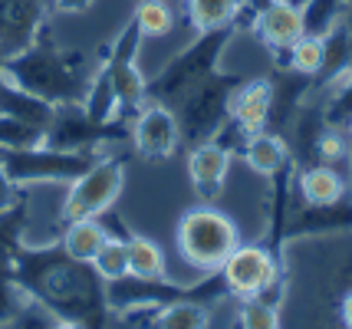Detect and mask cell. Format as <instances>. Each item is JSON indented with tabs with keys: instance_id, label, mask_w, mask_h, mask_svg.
Returning a JSON list of instances; mask_svg holds the SVG:
<instances>
[{
	"instance_id": "cell-1",
	"label": "cell",
	"mask_w": 352,
	"mask_h": 329,
	"mask_svg": "<svg viewBox=\"0 0 352 329\" xmlns=\"http://www.w3.org/2000/svg\"><path fill=\"white\" fill-rule=\"evenodd\" d=\"M14 280L27 297L40 299L56 316H73L92 329L106 326V283L92 273L89 264L69 260L60 244L20 247L14 260Z\"/></svg>"
},
{
	"instance_id": "cell-2",
	"label": "cell",
	"mask_w": 352,
	"mask_h": 329,
	"mask_svg": "<svg viewBox=\"0 0 352 329\" xmlns=\"http://www.w3.org/2000/svg\"><path fill=\"white\" fill-rule=\"evenodd\" d=\"M300 251H293L290 244H280L283 264L303 266L309 273H316L320 283L309 293L316 299V310H300V306H280V313H313V319H283V326H303L309 323L313 329H352V231L346 234H322L320 244L307 237L309 247L300 237H287Z\"/></svg>"
},
{
	"instance_id": "cell-3",
	"label": "cell",
	"mask_w": 352,
	"mask_h": 329,
	"mask_svg": "<svg viewBox=\"0 0 352 329\" xmlns=\"http://www.w3.org/2000/svg\"><path fill=\"white\" fill-rule=\"evenodd\" d=\"M96 66H99V60H89L82 49L60 43L53 27L46 23L27 49L3 56V76L16 89L36 95L56 109V106L82 102Z\"/></svg>"
},
{
	"instance_id": "cell-4",
	"label": "cell",
	"mask_w": 352,
	"mask_h": 329,
	"mask_svg": "<svg viewBox=\"0 0 352 329\" xmlns=\"http://www.w3.org/2000/svg\"><path fill=\"white\" fill-rule=\"evenodd\" d=\"M241 240H244L241 220L214 201L188 207L175 224V253L195 277H214Z\"/></svg>"
},
{
	"instance_id": "cell-5",
	"label": "cell",
	"mask_w": 352,
	"mask_h": 329,
	"mask_svg": "<svg viewBox=\"0 0 352 329\" xmlns=\"http://www.w3.org/2000/svg\"><path fill=\"white\" fill-rule=\"evenodd\" d=\"M237 30H214V33H195L191 43L182 47L178 53H171V60L158 66V73L148 76V99L175 106L195 82L214 73L228 47L234 43Z\"/></svg>"
},
{
	"instance_id": "cell-6",
	"label": "cell",
	"mask_w": 352,
	"mask_h": 329,
	"mask_svg": "<svg viewBox=\"0 0 352 329\" xmlns=\"http://www.w3.org/2000/svg\"><path fill=\"white\" fill-rule=\"evenodd\" d=\"M217 280L228 299H283V257L270 240H241L224 266L217 270Z\"/></svg>"
},
{
	"instance_id": "cell-7",
	"label": "cell",
	"mask_w": 352,
	"mask_h": 329,
	"mask_svg": "<svg viewBox=\"0 0 352 329\" xmlns=\"http://www.w3.org/2000/svg\"><path fill=\"white\" fill-rule=\"evenodd\" d=\"M244 79L247 76H241V73H224V69L217 66L214 73H208L201 82H195V86L171 106L175 115H178L184 145L211 139V135H217L221 128L228 126L230 95H234V89H237Z\"/></svg>"
},
{
	"instance_id": "cell-8",
	"label": "cell",
	"mask_w": 352,
	"mask_h": 329,
	"mask_svg": "<svg viewBox=\"0 0 352 329\" xmlns=\"http://www.w3.org/2000/svg\"><path fill=\"white\" fill-rule=\"evenodd\" d=\"M125 191V155L122 152H106L92 161L86 172L73 178L60 198V220L79 218H102L109 214Z\"/></svg>"
},
{
	"instance_id": "cell-9",
	"label": "cell",
	"mask_w": 352,
	"mask_h": 329,
	"mask_svg": "<svg viewBox=\"0 0 352 329\" xmlns=\"http://www.w3.org/2000/svg\"><path fill=\"white\" fill-rule=\"evenodd\" d=\"M96 158L99 155L63 152V148H53V145H36V148H23V152H0L3 168L10 172V178L20 188H46V185L66 188L73 178H79L89 168Z\"/></svg>"
},
{
	"instance_id": "cell-10",
	"label": "cell",
	"mask_w": 352,
	"mask_h": 329,
	"mask_svg": "<svg viewBox=\"0 0 352 329\" xmlns=\"http://www.w3.org/2000/svg\"><path fill=\"white\" fill-rule=\"evenodd\" d=\"M122 141H129V119H119V122H92L79 102L56 106L50 126H46V145L63 148V152L102 155V152H112Z\"/></svg>"
},
{
	"instance_id": "cell-11",
	"label": "cell",
	"mask_w": 352,
	"mask_h": 329,
	"mask_svg": "<svg viewBox=\"0 0 352 329\" xmlns=\"http://www.w3.org/2000/svg\"><path fill=\"white\" fill-rule=\"evenodd\" d=\"M129 141L145 161H168L182 148V126L171 106L148 99L135 115H129Z\"/></svg>"
},
{
	"instance_id": "cell-12",
	"label": "cell",
	"mask_w": 352,
	"mask_h": 329,
	"mask_svg": "<svg viewBox=\"0 0 352 329\" xmlns=\"http://www.w3.org/2000/svg\"><path fill=\"white\" fill-rule=\"evenodd\" d=\"M234 165V145H230L221 132L211 139H201L188 145V155H184V172L188 181L201 201H217L221 191L228 188V174Z\"/></svg>"
},
{
	"instance_id": "cell-13",
	"label": "cell",
	"mask_w": 352,
	"mask_h": 329,
	"mask_svg": "<svg viewBox=\"0 0 352 329\" xmlns=\"http://www.w3.org/2000/svg\"><path fill=\"white\" fill-rule=\"evenodd\" d=\"M247 23H250V33L257 36V43L274 60H280L307 33L296 0H257L250 16H247Z\"/></svg>"
},
{
	"instance_id": "cell-14",
	"label": "cell",
	"mask_w": 352,
	"mask_h": 329,
	"mask_svg": "<svg viewBox=\"0 0 352 329\" xmlns=\"http://www.w3.org/2000/svg\"><path fill=\"white\" fill-rule=\"evenodd\" d=\"M270 115H274V79L247 76L230 95L228 122L241 139H247L261 128H270Z\"/></svg>"
},
{
	"instance_id": "cell-15",
	"label": "cell",
	"mask_w": 352,
	"mask_h": 329,
	"mask_svg": "<svg viewBox=\"0 0 352 329\" xmlns=\"http://www.w3.org/2000/svg\"><path fill=\"white\" fill-rule=\"evenodd\" d=\"M293 191L300 198V207H326L349 198V172L326 165V161H309L296 165L293 172Z\"/></svg>"
},
{
	"instance_id": "cell-16",
	"label": "cell",
	"mask_w": 352,
	"mask_h": 329,
	"mask_svg": "<svg viewBox=\"0 0 352 329\" xmlns=\"http://www.w3.org/2000/svg\"><path fill=\"white\" fill-rule=\"evenodd\" d=\"M237 152L244 158V165L250 168V174H257L263 181H274V178H280L283 172L296 168L290 141L283 139L280 132H274V128H261V132L247 135Z\"/></svg>"
},
{
	"instance_id": "cell-17",
	"label": "cell",
	"mask_w": 352,
	"mask_h": 329,
	"mask_svg": "<svg viewBox=\"0 0 352 329\" xmlns=\"http://www.w3.org/2000/svg\"><path fill=\"white\" fill-rule=\"evenodd\" d=\"M257 0H182L184 20L191 23V33L237 30L244 23Z\"/></svg>"
},
{
	"instance_id": "cell-18",
	"label": "cell",
	"mask_w": 352,
	"mask_h": 329,
	"mask_svg": "<svg viewBox=\"0 0 352 329\" xmlns=\"http://www.w3.org/2000/svg\"><path fill=\"white\" fill-rule=\"evenodd\" d=\"M109 224L106 218H79V220H66L60 231V251L69 257V260H79V264H92V257L99 253V247L109 240Z\"/></svg>"
},
{
	"instance_id": "cell-19",
	"label": "cell",
	"mask_w": 352,
	"mask_h": 329,
	"mask_svg": "<svg viewBox=\"0 0 352 329\" xmlns=\"http://www.w3.org/2000/svg\"><path fill=\"white\" fill-rule=\"evenodd\" d=\"M125 253H129V277L142 280H175L171 277V257L168 251L148 234H129L125 237Z\"/></svg>"
},
{
	"instance_id": "cell-20",
	"label": "cell",
	"mask_w": 352,
	"mask_h": 329,
	"mask_svg": "<svg viewBox=\"0 0 352 329\" xmlns=\"http://www.w3.org/2000/svg\"><path fill=\"white\" fill-rule=\"evenodd\" d=\"M135 33L142 36V43H148V40H168L171 33L178 30V7H175V0H135V7H132V20H129Z\"/></svg>"
},
{
	"instance_id": "cell-21",
	"label": "cell",
	"mask_w": 352,
	"mask_h": 329,
	"mask_svg": "<svg viewBox=\"0 0 352 329\" xmlns=\"http://www.w3.org/2000/svg\"><path fill=\"white\" fill-rule=\"evenodd\" d=\"M322 60H326V40L313 36V33H303L276 63H280V69H287L293 76H303L309 82H316L322 73Z\"/></svg>"
},
{
	"instance_id": "cell-22",
	"label": "cell",
	"mask_w": 352,
	"mask_h": 329,
	"mask_svg": "<svg viewBox=\"0 0 352 329\" xmlns=\"http://www.w3.org/2000/svg\"><path fill=\"white\" fill-rule=\"evenodd\" d=\"M0 112L3 115H14V119H23L30 126H43V128L53 119V106L50 102L23 93V89H16L14 82H7V79L0 82Z\"/></svg>"
},
{
	"instance_id": "cell-23",
	"label": "cell",
	"mask_w": 352,
	"mask_h": 329,
	"mask_svg": "<svg viewBox=\"0 0 352 329\" xmlns=\"http://www.w3.org/2000/svg\"><path fill=\"white\" fill-rule=\"evenodd\" d=\"M79 106H82V112L89 115L92 122H119V119H122L119 99L112 93V82H109V76L102 73V66H96L89 89H86V95H82Z\"/></svg>"
},
{
	"instance_id": "cell-24",
	"label": "cell",
	"mask_w": 352,
	"mask_h": 329,
	"mask_svg": "<svg viewBox=\"0 0 352 329\" xmlns=\"http://www.w3.org/2000/svg\"><path fill=\"white\" fill-rule=\"evenodd\" d=\"M234 329H283L280 303L267 297L257 299H234Z\"/></svg>"
},
{
	"instance_id": "cell-25",
	"label": "cell",
	"mask_w": 352,
	"mask_h": 329,
	"mask_svg": "<svg viewBox=\"0 0 352 329\" xmlns=\"http://www.w3.org/2000/svg\"><path fill=\"white\" fill-rule=\"evenodd\" d=\"M300 3V16H303V30L313 36H326L333 33L339 23H346V0H296Z\"/></svg>"
},
{
	"instance_id": "cell-26",
	"label": "cell",
	"mask_w": 352,
	"mask_h": 329,
	"mask_svg": "<svg viewBox=\"0 0 352 329\" xmlns=\"http://www.w3.org/2000/svg\"><path fill=\"white\" fill-rule=\"evenodd\" d=\"M92 273L102 283H116L129 277V253H125V234H109V240L92 257Z\"/></svg>"
},
{
	"instance_id": "cell-27",
	"label": "cell",
	"mask_w": 352,
	"mask_h": 329,
	"mask_svg": "<svg viewBox=\"0 0 352 329\" xmlns=\"http://www.w3.org/2000/svg\"><path fill=\"white\" fill-rule=\"evenodd\" d=\"M36 145H46L43 126H30L23 119L0 112V152H23V148H36Z\"/></svg>"
},
{
	"instance_id": "cell-28",
	"label": "cell",
	"mask_w": 352,
	"mask_h": 329,
	"mask_svg": "<svg viewBox=\"0 0 352 329\" xmlns=\"http://www.w3.org/2000/svg\"><path fill=\"white\" fill-rule=\"evenodd\" d=\"M313 161H326V165H336V168H346V172H349L352 141H349V135L342 132V126L322 128L316 145H313Z\"/></svg>"
},
{
	"instance_id": "cell-29",
	"label": "cell",
	"mask_w": 352,
	"mask_h": 329,
	"mask_svg": "<svg viewBox=\"0 0 352 329\" xmlns=\"http://www.w3.org/2000/svg\"><path fill=\"white\" fill-rule=\"evenodd\" d=\"M320 93H322L326 122H329V126H342V122L352 115V69H346L333 86H326Z\"/></svg>"
},
{
	"instance_id": "cell-30",
	"label": "cell",
	"mask_w": 352,
	"mask_h": 329,
	"mask_svg": "<svg viewBox=\"0 0 352 329\" xmlns=\"http://www.w3.org/2000/svg\"><path fill=\"white\" fill-rule=\"evenodd\" d=\"M53 323H56V313L50 306L33 297H23V303L0 323V329H53Z\"/></svg>"
},
{
	"instance_id": "cell-31",
	"label": "cell",
	"mask_w": 352,
	"mask_h": 329,
	"mask_svg": "<svg viewBox=\"0 0 352 329\" xmlns=\"http://www.w3.org/2000/svg\"><path fill=\"white\" fill-rule=\"evenodd\" d=\"M23 297H27V293H23L20 283L14 280V270H0V323L23 303Z\"/></svg>"
},
{
	"instance_id": "cell-32",
	"label": "cell",
	"mask_w": 352,
	"mask_h": 329,
	"mask_svg": "<svg viewBox=\"0 0 352 329\" xmlns=\"http://www.w3.org/2000/svg\"><path fill=\"white\" fill-rule=\"evenodd\" d=\"M20 204H23V188L10 178V172H7V168H3V161H0V218L14 214Z\"/></svg>"
},
{
	"instance_id": "cell-33",
	"label": "cell",
	"mask_w": 352,
	"mask_h": 329,
	"mask_svg": "<svg viewBox=\"0 0 352 329\" xmlns=\"http://www.w3.org/2000/svg\"><path fill=\"white\" fill-rule=\"evenodd\" d=\"M96 0H50V10L53 14H69V16H76V14H86Z\"/></svg>"
},
{
	"instance_id": "cell-34",
	"label": "cell",
	"mask_w": 352,
	"mask_h": 329,
	"mask_svg": "<svg viewBox=\"0 0 352 329\" xmlns=\"http://www.w3.org/2000/svg\"><path fill=\"white\" fill-rule=\"evenodd\" d=\"M53 329H92V326L89 323H82V319H73V316H56Z\"/></svg>"
},
{
	"instance_id": "cell-35",
	"label": "cell",
	"mask_w": 352,
	"mask_h": 329,
	"mask_svg": "<svg viewBox=\"0 0 352 329\" xmlns=\"http://www.w3.org/2000/svg\"><path fill=\"white\" fill-rule=\"evenodd\" d=\"M342 132H346V135H349V141H352V115L346 119V122H342Z\"/></svg>"
},
{
	"instance_id": "cell-36",
	"label": "cell",
	"mask_w": 352,
	"mask_h": 329,
	"mask_svg": "<svg viewBox=\"0 0 352 329\" xmlns=\"http://www.w3.org/2000/svg\"><path fill=\"white\" fill-rule=\"evenodd\" d=\"M349 198H352V161H349Z\"/></svg>"
},
{
	"instance_id": "cell-37",
	"label": "cell",
	"mask_w": 352,
	"mask_h": 329,
	"mask_svg": "<svg viewBox=\"0 0 352 329\" xmlns=\"http://www.w3.org/2000/svg\"><path fill=\"white\" fill-rule=\"evenodd\" d=\"M3 79L7 76H3V56H0V82H3Z\"/></svg>"
},
{
	"instance_id": "cell-38",
	"label": "cell",
	"mask_w": 352,
	"mask_h": 329,
	"mask_svg": "<svg viewBox=\"0 0 352 329\" xmlns=\"http://www.w3.org/2000/svg\"><path fill=\"white\" fill-rule=\"evenodd\" d=\"M346 3H352V0H346Z\"/></svg>"
}]
</instances>
